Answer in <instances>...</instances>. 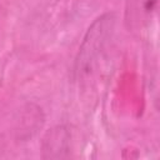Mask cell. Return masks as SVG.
<instances>
[{
	"instance_id": "cell-1",
	"label": "cell",
	"mask_w": 160,
	"mask_h": 160,
	"mask_svg": "<svg viewBox=\"0 0 160 160\" xmlns=\"http://www.w3.org/2000/svg\"><path fill=\"white\" fill-rule=\"evenodd\" d=\"M114 22V15L108 12L99 16L88 29L75 61V74L79 78L88 75L92 70L108 40L111 38Z\"/></svg>"
},
{
	"instance_id": "cell-2",
	"label": "cell",
	"mask_w": 160,
	"mask_h": 160,
	"mask_svg": "<svg viewBox=\"0 0 160 160\" xmlns=\"http://www.w3.org/2000/svg\"><path fill=\"white\" fill-rule=\"evenodd\" d=\"M158 0H128L126 24L131 29H140L149 24L156 10Z\"/></svg>"
},
{
	"instance_id": "cell-3",
	"label": "cell",
	"mask_w": 160,
	"mask_h": 160,
	"mask_svg": "<svg viewBox=\"0 0 160 160\" xmlns=\"http://www.w3.org/2000/svg\"><path fill=\"white\" fill-rule=\"evenodd\" d=\"M55 131H52L51 134H49V140L46 139L45 142H49V145L44 146V151H49V156L51 158L54 151H58L56 158H62V151H66V140H62L65 132L62 131V129H54Z\"/></svg>"
}]
</instances>
